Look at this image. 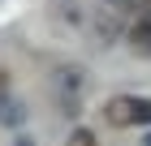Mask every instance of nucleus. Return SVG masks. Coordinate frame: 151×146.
<instances>
[{"instance_id": "423d86ee", "label": "nucleus", "mask_w": 151, "mask_h": 146, "mask_svg": "<svg viewBox=\"0 0 151 146\" xmlns=\"http://www.w3.org/2000/svg\"><path fill=\"white\" fill-rule=\"evenodd\" d=\"M65 146H99V137H95L91 129H82V125H78V129L69 133V142H65Z\"/></svg>"}, {"instance_id": "f257e3e1", "label": "nucleus", "mask_w": 151, "mask_h": 146, "mask_svg": "<svg viewBox=\"0 0 151 146\" xmlns=\"http://www.w3.org/2000/svg\"><path fill=\"white\" fill-rule=\"evenodd\" d=\"M104 120L116 129H129V125H151V99L147 95H116L104 103Z\"/></svg>"}, {"instance_id": "20e7f679", "label": "nucleus", "mask_w": 151, "mask_h": 146, "mask_svg": "<svg viewBox=\"0 0 151 146\" xmlns=\"http://www.w3.org/2000/svg\"><path fill=\"white\" fill-rule=\"evenodd\" d=\"M26 116H30V108H26L22 99H13V95H4V90H0V125L17 129V125H26Z\"/></svg>"}, {"instance_id": "9d476101", "label": "nucleus", "mask_w": 151, "mask_h": 146, "mask_svg": "<svg viewBox=\"0 0 151 146\" xmlns=\"http://www.w3.org/2000/svg\"><path fill=\"white\" fill-rule=\"evenodd\" d=\"M147 146H151V133H147Z\"/></svg>"}, {"instance_id": "f03ea898", "label": "nucleus", "mask_w": 151, "mask_h": 146, "mask_svg": "<svg viewBox=\"0 0 151 146\" xmlns=\"http://www.w3.org/2000/svg\"><path fill=\"white\" fill-rule=\"evenodd\" d=\"M56 95H60V112L78 116L82 99H86V69L82 65H60L56 69Z\"/></svg>"}, {"instance_id": "39448f33", "label": "nucleus", "mask_w": 151, "mask_h": 146, "mask_svg": "<svg viewBox=\"0 0 151 146\" xmlns=\"http://www.w3.org/2000/svg\"><path fill=\"white\" fill-rule=\"evenodd\" d=\"M125 43L134 47V52H142V56H151V13H147V17H138V22L125 30Z\"/></svg>"}, {"instance_id": "0eeeda50", "label": "nucleus", "mask_w": 151, "mask_h": 146, "mask_svg": "<svg viewBox=\"0 0 151 146\" xmlns=\"http://www.w3.org/2000/svg\"><path fill=\"white\" fill-rule=\"evenodd\" d=\"M104 9H112V13H125V9H134V0H99Z\"/></svg>"}, {"instance_id": "6e6552de", "label": "nucleus", "mask_w": 151, "mask_h": 146, "mask_svg": "<svg viewBox=\"0 0 151 146\" xmlns=\"http://www.w3.org/2000/svg\"><path fill=\"white\" fill-rule=\"evenodd\" d=\"M9 146H35V137H30V133H17V137H13Z\"/></svg>"}, {"instance_id": "7ed1b4c3", "label": "nucleus", "mask_w": 151, "mask_h": 146, "mask_svg": "<svg viewBox=\"0 0 151 146\" xmlns=\"http://www.w3.org/2000/svg\"><path fill=\"white\" fill-rule=\"evenodd\" d=\"M52 13H56L69 30L86 34V26H91V17H95V4L91 0H52Z\"/></svg>"}, {"instance_id": "1a4fd4ad", "label": "nucleus", "mask_w": 151, "mask_h": 146, "mask_svg": "<svg viewBox=\"0 0 151 146\" xmlns=\"http://www.w3.org/2000/svg\"><path fill=\"white\" fill-rule=\"evenodd\" d=\"M4 86H9V73H4V69H0V90H4Z\"/></svg>"}]
</instances>
